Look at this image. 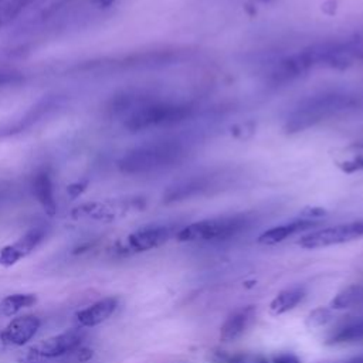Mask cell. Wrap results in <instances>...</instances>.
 I'll use <instances>...</instances> for the list:
<instances>
[{"label": "cell", "mask_w": 363, "mask_h": 363, "mask_svg": "<svg viewBox=\"0 0 363 363\" xmlns=\"http://www.w3.org/2000/svg\"><path fill=\"white\" fill-rule=\"evenodd\" d=\"M111 109L126 113L123 125L130 132L174 126L189 121L196 112L191 102L162 99L149 94H123L112 102Z\"/></svg>", "instance_id": "1"}, {"label": "cell", "mask_w": 363, "mask_h": 363, "mask_svg": "<svg viewBox=\"0 0 363 363\" xmlns=\"http://www.w3.org/2000/svg\"><path fill=\"white\" fill-rule=\"evenodd\" d=\"M362 60L363 40L325 41L282 60L271 72V79L277 84H284L315 68H345Z\"/></svg>", "instance_id": "2"}, {"label": "cell", "mask_w": 363, "mask_h": 363, "mask_svg": "<svg viewBox=\"0 0 363 363\" xmlns=\"http://www.w3.org/2000/svg\"><path fill=\"white\" fill-rule=\"evenodd\" d=\"M363 112V88H336L301 99L286 115L285 129L301 132L322 122Z\"/></svg>", "instance_id": "3"}, {"label": "cell", "mask_w": 363, "mask_h": 363, "mask_svg": "<svg viewBox=\"0 0 363 363\" xmlns=\"http://www.w3.org/2000/svg\"><path fill=\"white\" fill-rule=\"evenodd\" d=\"M189 152L187 140L176 136L163 138L130 149L121 157L118 166L126 174H147L179 164Z\"/></svg>", "instance_id": "4"}, {"label": "cell", "mask_w": 363, "mask_h": 363, "mask_svg": "<svg viewBox=\"0 0 363 363\" xmlns=\"http://www.w3.org/2000/svg\"><path fill=\"white\" fill-rule=\"evenodd\" d=\"M252 221L247 213L206 218L180 228L176 237L179 241H224L247 231Z\"/></svg>", "instance_id": "5"}, {"label": "cell", "mask_w": 363, "mask_h": 363, "mask_svg": "<svg viewBox=\"0 0 363 363\" xmlns=\"http://www.w3.org/2000/svg\"><path fill=\"white\" fill-rule=\"evenodd\" d=\"M225 174L221 172H208V173H200V174H193L190 177L182 179L177 183L172 184L166 194H164V201L172 203V201H182V200H189L197 196H203L207 193H211L213 190H218L223 182L225 180Z\"/></svg>", "instance_id": "6"}, {"label": "cell", "mask_w": 363, "mask_h": 363, "mask_svg": "<svg viewBox=\"0 0 363 363\" xmlns=\"http://www.w3.org/2000/svg\"><path fill=\"white\" fill-rule=\"evenodd\" d=\"M363 237V220L320 228L303 235L298 244L303 248H322L349 242Z\"/></svg>", "instance_id": "7"}, {"label": "cell", "mask_w": 363, "mask_h": 363, "mask_svg": "<svg viewBox=\"0 0 363 363\" xmlns=\"http://www.w3.org/2000/svg\"><path fill=\"white\" fill-rule=\"evenodd\" d=\"M84 337H85V333L81 329H71L64 333H60L38 342L37 345L28 349L27 354L34 359L60 357L77 350L82 345Z\"/></svg>", "instance_id": "8"}, {"label": "cell", "mask_w": 363, "mask_h": 363, "mask_svg": "<svg viewBox=\"0 0 363 363\" xmlns=\"http://www.w3.org/2000/svg\"><path fill=\"white\" fill-rule=\"evenodd\" d=\"M61 95H47L43 96L35 105H33L23 116L16 119L14 122H9L0 126V139L14 136L17 133L26 132L27 129L33 128L41 119H44L48 113H51L55 108L60 106L62 102Z\"/></svg>", "instance_id": "9"}, {"label": "cell", "mask_w": 363, "mask_h": 363, "mask_svg": "<svg viewBox=\"0 0 363 363\" xmlns=\"http://www.w3.org/2000/svg\"><path fill=\"white\" fill-rule=\"evenodd\" d=\"M173 233H174V227L170 224L145 225L128 235L126 247L132 252L149 251L164 244L172 237Z\"/></svg>", "instance_id": "10"}, {"label": "cell", "mask_w": 363, "mask_h": 363, "mask_svg": "<svg viewBox=\"0 0 363 363\" xmlns=\"http://www.w3.org/2000/svg\"><path fill=\"white\" fill-rule=\"evenodd\" d=\"M45 234L47 228L44 225H35L13 244L3 247L0 250V265L11 267L17 264L21 258H26L38 247V244L44 240Z\"/></svg>", "instance_id": "11"}, {"label": "cell", "mask_w": 363, "mask_h": 363, "mask_svg": "<svg viewBox=\"0 0 363 363\" xmlns=\"http://www.w3.org/2000/svg\"><path fill=\"white\" fill-rule=\"evenodd\" d=\"M41 320L35 315H24L11 319L0 332V342L6 346H23L38 332Z\"/></svg>", "instance_id": "12"}, {"label": "cell", "mask_w": 363, "mask_h": 363, "mask_svg": "<svg viewBox=\"0 0 363 363\" xmlns=\"http://www.w3.org/2000/svg\"><path fill=\"white\" fill-rule=\"evenodd\" d=\"M255 318V308L252 305L235 309L227 316L220 329V339L223 342H233L241 337L251 326Z\"/></svg>", "instance_id": "13"}, {"label": "cell", "mask_w": 363, "mask_h": 363, "mask_svg": "<svg viewBox=\"0 0 363 363\" xmlns=\"http://www.w3.org/2000/svg\"><path fill=\"white\" fill-rule=\"evenodd\" d=\"M118 308V299L113 296L99 299L85 309L77 312L75 318L81 328H94L112 316Z\"/></svg>", "instance_id": "14"}, {"label": "cell", "mask_w": 363, "mask_h": 363, "mask_svg": "<svg viewBox=\"0 0 363 363\" xmlns=\"http://www.w3.org/2000/svg\"><path fill=\"white\" fill-rule=\"evenodd\" d=\"M316 224H318V221L312 217L298 218L291 223H285V224H281V225H277V227H272V228L264 231L258 237V242L264 244V245H274V244L282 242L284 240H286L291 235L306 231V230L315 227Z\"/></svg>", "instance_id": "15"}, {"label": "cell", "mask_w": 363, "mask_h": 363, "mask_svg": "<svg viewBox=\"0 0 363 363\" xmlns=\"http://www.w3.org/2000/svg\"><path fill=\"white\" fill-rule=\"evenodd\" d=\"M33 193L48 216H54L57 213L52 182L51 176L47 172H40L35 174L33 180Z\"/></svg>", "instance_id": "16"}, {"label": "cell", "mask_w": 363, "mask_h": 363, "mask_svg": "<svg viewBox=\"0 0 363 363\" xmlns=\"http://www.w3.org/2000/svg\"><path fill=\"white\" fill-rule=\"evenodd\" d=\"M305 298V288L291 286L281 291L269 303V311L272 315H282L292 311Z\"/></svg>", "instance_id": "17"}, {"label": "cell", "mask_w": 363, "mask_h": 363, "mask_svg": "<svg viewBox=\"0 0 363 363\" xmlns=\"http://www.w3.org/2000/svg\"><path fill=\"white\" fill-rule=\"evenodd\" d=\"M363 305V285L353 284L342 289L330 302L333 309H349Z\"/></svg>", "instance_id": "18"}, {"label": "cell", "mask_w": 363, "mask_h": 363, "mask_svg": "<svg viewBox=\"0 0 363 363\" xmlns=\"http://www.w3.org/2000/svg\"><path fill=\"white\" fill-rule=\"evenodd\" d=\"M363 340V319L349 322L340 328H337L329 337L328 343H353Z\"/></svg>", "instance_id": "19"}, {"label": "cell", "mask_w": 363, "mask_h": 363, "mask_svg": "<svg viewBox=\"0 0 363 363\" xmlns=\"http://www.w3.org/2000/svg\"><path fill=\"white\" fill-rule=\"evenodd\" d=\"M37 302V296L33 294H13L7 295L1 303L0 311L4 316H14L24 308H30Z\"/></svg>", "instance_id": "20"}, {"label": "cell", "mask_w": 363, "mask_h": 363, "mask_svg": "<svg viewBox=\"0 0 363 363\" xmlns=\"http://www.w3.org/2000/svg\"><path fill=\"white\" fill-rule=\"evenodd\" d=\"M208 359L213 363H269L261 354L255 353H228L225 350H211Z\"/></svg>", "instance_id": "21"}, {"label": "cell", "mask_w": 363, "mask_h": 363, "mask_svg": "<svg viewBox=\"0 0 363 363\" xmlns=\"http://www.w3.org/2000/svg\"><path fill=\"white\" fill-rule=\"evenodd\" d=\"M332 315H330V309L325 308V306H319L316 309H313L312 312H309L308 318H306V325L309 328H319L323 326L325 323H328L330 320Z\"/></svg>", "instance_id": "22"}, {"label": "cell", "mask_w": 363, "mask_h": 363, "mask_svg": "<svg viewBox=\"0 0 363 363\" xmlns=\"http://www.w3.org/2000/svg\"><path fill=\"white\" fill-rule=\"evenodd\" d=\"M30 1H31V0H10V1L0 10V17H1V20L6 21V20L13 18V17L17 16V14L21 11V9H23L26 4H28Z\"/></svg>", "instance_id": "23"}, {"label": "cell", "mask_w": 363, "mask_h": 363, "mask_svg": "<svg viewBox=\"0 0 363 363\" xmlns=\"http://www.w3.org/2000/svg\"><path fill=\"white\" fill-rule=\"evenodd\" d=\"M23 79L21 74L10 69H0V86L9 85V84H17Z\"/></svg>", "instance_id": "24"}, {"label": "cell", "mask_w": 363, "mask_h": 363, "mask_svg": "<svg viewBox=\"0 0 363 363\" xmlns=\"http://www.w3.org/2000/svg\"><path fill=\"white\" fill-rule=\"evenodd\" d=\"M72 353H75V359L77 362L79 363H84V362H88L92 359L94 356V350L89 349V347H84V346H79L77 350H74Z\"/></svg>", "instance_id": "25"}, {"label": "cell", "mask_w": 363, "mask_h": 363, "mask_svg": "<svg viewBox=\"0 0 363 363\" xmlns=\"http://www.w3.org/2000/svg\"><path fill=\"white\" fill-rule=\"evenodd\" d=\"M271 363H301V360L292 353H279L272 357Z\"/></svg>", "instance_id": "26"}, {"label": "cell", "mask_w": 363, "mask_h": 363, "mask_svg": "<svg viewBox=\"0 0 363 363\" xmlns=\"http://www.w3.org/2000/svg\"><path fill=\"white\" fill-rule=\"evenodd\" d=\"M86 184H88V182H77V183L68 186L67 191H68V194H69L72 199H77V197L86 189Z\"/></svg>", "instance_id": "27"}, {"label": "cell", "mask_w": 363, "mask_h": 363, "mask_svg": "<svg viewBox=\"0 0 363 363\" xmlns=\"http://www.w3.org/2000/svg\"><path fill=\"white\" fill-rule=\"evenodd\" d=\"M318 363H363V354H360V356H353V357H347V359L325 360V362H318Z\"/></svg>", "instance_id": "28"}, {"label": "cell", "mask_w": 363, "mask_h": 363, "mask_svg": "<svg viewBox=\"0 0 363 363\" xmlns=\"http://www.w3.org/2000/svg\"><path fill=\"white\" fill-rule=\"evenodd\" d=\"M94 247V242H85V244H81V245H78L77 248H74V251H72V254L74 255H78V254H82V252H85V251H88V250H91Z\"/></svg>", "instance_id": "29"}, {"label": "cell", "mask_w": 363, "mask_h": 363, "mask_svg": "<svg viewBox=\"0 0 363 363\" xmlns=\"http://www.w3.org/2000/svg\"><path fill=\"white\" fill-rule=\"evenodd\" d=\"M116 0H94V3L98 6V7H102V9H106L109 6H112Z\"/></svg>", "instance_id": "30"}, {"label": "cell", "mask_w": 363, "mask_h": 363, "mask_svg": "<svg viewBox=\"0 0 363 363\" xmlns=\"http://www.w3.org/2000/svg\"><path fill=\"white\" fill-rule=\"evenodd\" d=\"M1 24H3V20H1V17H0V27H1Z\"/></svg>", "instance_id": "31"}, {"label": "cell", "mask_w": 363, "mask_h": 363, "mask_svg": "<svg viewBox=\"0 0 363 363\" xmlns=\"http://www.w3.org/2000/svg\"><path fill=\"white\" fill-rule=\"evenodd\" d=\"M0 3H1V0H0Z\"/></svg>", "instance_id": "32"}]
</instances>
